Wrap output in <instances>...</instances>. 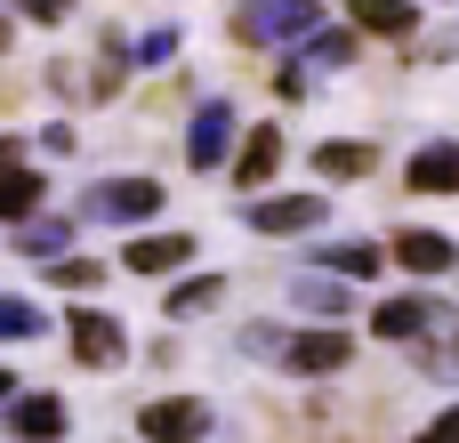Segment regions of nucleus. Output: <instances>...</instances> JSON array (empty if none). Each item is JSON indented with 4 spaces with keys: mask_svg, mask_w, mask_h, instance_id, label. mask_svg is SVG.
<instances>
[{
    "mask_svg": "<svg viewBox=\"0 0 459 443\" xmlns=\"http://www.w3.org/2000/svg\"><path fill=\"white\" fill-rule=\"evenodd\" d=\"M347 56H355V32H323V24H315V32H299V40L282 48L274 89H282V97H307V89H315L323 73H339Z\"/></svg>",
    "mask_w": 459,
    "mask_h": 443,
    "instance_id": "nucleus-1",
    "label": "nucleus"
},
{
    "mask_svg": "<svg viewBox=\"0 0 459 443\" xmlns=\"http://www.w3.org/2000/svg\"><path fill=\"white\" fill-rule=\"evenodd\" d=\"M161 178H97L89 194H81V226L97 218V226H137V218H161Z\"/></svg>",
    "mask_w": 459,
    "mask_h": 443,
    "instance_id": "nucleus-2",
    "label": "nucleus"
},
{
    "mask_svg": "<svg viewBox=\"0 0 459 443\" xmlns=\"http://www.w3.org/2000/svg\"><path fill=\"white\" fill-rule=\"evenodd\" d=\"M315 24H323V0H242L234 40H250V48H290V40L315 32Z\"/></svg>",
    "mask_w": 459,
    "mask_h": 443,
    "instance_id": "nucleus-3",
    "label": "nucleus"
},
{
    "mask_svg": "<svg viewBox=\"0 0 459 443\" xmlns=\"http://www.w3.org/2000/svg\"><path fill=\"white\" fill-rule=\"evenodd\" d=\"M347 355H355L347 323H315V331H282L274 339V363L299 371V379H331V371H347Z\"/></svg>",
    "mask_w": 459,
    "mask_h": 443,
    "instance_id": "nucleus-4",
    "label": "nucleus"
},
{
    "mask_svg": "<svg viewBox=\"0 0 459 443\" xmlns=\"http://www.w3.org/2000/svg\"><path fill=\"white\" fill-rule=\"evenodd\" d=\"M65 339H73V355H81L89 371H113V363H129V331H121L105 307H73V315H65Z\"/></svg>",
    "mask_w": 459,
    "mask_h": 443,
    "instance_id": "nucleus-5",
    "label": "nucleus"
},
{
    "mask_svg": "<svg viewBox=\"0 0 459 443\" xmlns=\"http://www.w3.org/2000/svg\"><path fill=\"white\" fill-rule=\"evenodd\" d=\"M137 436L145 443H202L210 436V404L202 395H153L137 412Z\"/></svg>",
    "mask_w": 459,
    "mask_h": 443,
    "instance_id": "nucleus-6",
    "label": "nucleus"
},
{
    "mask_svg": "<svg viewBox=\"0 0 459 443\" xmlns=\"http://www.w3.org/2000/svg\"><path fill=\"white\" fill-rule=\"evenodd\" d=\"M411 347H420V371H428V379H459V307H436V299H428Z\"/></svg>",
    "mask_w": 459,
    "mask_h": 443,
    "instance_id": "nucleus-7",
    "label": "nucleus"
},
{
    "mask_svg": "<svg viewBox=\"0 0 459 443\" xmlns=\"http://www.w3.org/2000/svg\"><path fill=\"white\" fill-rule=\"evenodd\" d=\"M226 153H234V105L226 97H202L194 121H186V161L194 169H218Z\"/></svg>",
    "mask_w": 459,
    "mask_h": 443,
    "instance_id": "nucleus-8",
    "label": "nucleus"
},
{
    "mask_svg": "<svg viewBox=\"0 0 459 443\" xmlns=\"http://www.w3.org/2000/svg\"><path fill=\"white\" fill-rule=\"evenodd\" d=\"M323 218H331L323 194H274V202H250V210H242L250 234H315Z\"/></svg>",
    "mask_w": 459,
    "mask_h": 443,
    "instance_id": "nucleus-9",
    "label": "nucleus"
},
{
    "mask_svg": "<svg viewBox=\"0 0 459 443\" xmlns=\"http://www.w3.org/2000/svg\"><path fill=\"white\" fill-rule=\"evenodd\" d=\"M226 161H234V186H266V178L282 169V121H258V129H242V145H234Z\"/></svg>",
    "mask_w": 459,
    "mask_h": 443,
    "instance_id": "nucleus-10",
    "label": "nucleus"
},
{
    "mask_svg": "<svg viewBox=\"0 0 459 443\" xmlns=\"http://www.w3.org/2000/svg\"><path fill=\"white\" fill-rule=\"evenodd\" d=\"M395 266H411V274H452L459 242L436 234V226H403V234H395Z\"/></svg>",
    "mask_w": 459,
    "mask_h": 443,
    "instance_id": "nucleus-11",
    "label": "nucleus"
},
{
    "mask_svg": "<svg viewBox=\"0 0 459 443\" xmlns=\"http://www.w3.org/2000/svg\"><path fill=\"white\" fill-rule=\"evenodd\" d=\"M8 436L56 443V436H65V404H56V395H8Z\"/></svg>",
    "mask_w": 459,
    "mask_h": 443,
    "instance_id": "nucleus-12",
    "label": "nucleus"
},
{
    "mask_svg": "<svg viewBox=\"0 0 459 443\" xmlns=\"http://www.w3.org/2000/svg\"><path fill=\"white\" fill-rule=\"evenodd\" d=\"M403 186L411 194H459V145H420L403 161Z\"/></svg>",
    "mask_w": 459,
    "mask_h": 443,
    "instance_id": "nucleus-13",
    "label": "nucleus"
},
{
    "mask_svg": "<svg viewBox=\"0 0 459 443\" xmlns=\"http://www.w3.org/2000/svg\"><path fill=\"white\" fill-rule=\"evenodd\" d=\"M186 258H194V242H186V234H137V242L121 250V266H129V274H178Z\"/></svg>",
    "mask_w": 459,
    "mask_h": 443,
    "instance_id": "nucleus-14",
    "label": "nucleus"
},
{
    "mask_svg": "<svg viewBox=\"0 0 459 443\" xmlns=\"http://www.w3.org/2000/svg\"><path fill=\"white\" fill-rule=\"evenodd\" d=\"M347 24L355 32H387V40H411L420 32V8L411 0H347Z\"/></svg>",
    "mask_w": 459,
    "mask_h": 443,
    "instance_id": "nucleus-15",
    "label": "nucleus"
},
{
    "mask_svg": "<svg viewBox=\"0 0 459 443\" xmlns=\"http://www.w3.org/2000/svg\"><path fill=\"white\" fill-rule=\"evenodd\" d=\"M290 299H299V315H315V323H347V307H355V291L331 282V274H299Z\"/></svg>",
    "mask_w": 459,
    "mask_h": 443,
    "instance_id": "nucleus-16",
    "label": "nucleus"
},
{
    "mask_svg": "<svg viewBox=\"0 0 459 443\" xmlns=\"http://www.w3.org/2000/svg\"><path fill=\"white\" fill-rule=\"evenodd\" d=\"M371 161H379V153H371L363 137H323V145H315V169H323V178H363Z\"/></svg>",
    "mask_w": 459,
    "mask_h": 443,
    "instance_id": "nucleus-17",
    "label": "nucleus"
},
{
    "mask_svg": "<svg viewBox=\"0 0 459 443\" xmlns=\"http://www.w3.org/2000/svg\"><path fill=\"white\" fill-rule=\"evenodd\" d=\"M40 194H48V186H40V169H24V161H16V169H0V218H8V226H16V218H32V210H40Z\"/></svg>",
    "mask_w": 459,
    "mask_h": 443,
    "instance_id": "nucleus-18",
    "label": "nucleus"
},
{
    "mask_svg": "<svg viewBox=\"0 0 459 443\" xmlns=\"http://www.w3.org/2000/svg\"><path fill=\"white\" fill-rule=\"evenodd\" d=\"M65 242H73V226H56V218H16V250L24 258H65Z\"/></svg>",
    "mask_w": 459,
    "mask_h": 443,
    "instance_id": "nucleus-19",
    "label": "nucleus"
},
{
    "mask_svg": "<svg viewBox=\"0 0 459 443\" xmlns=\"http://www.w3.org/2000/svg\"><path fill=\"white\" fill-rule=\"evenodd\" d=\"M218 291H226L218 274H186V282L169 291V315H178V323H186V315H210V307H218Z\"/></svg>",
    "mask_w": 459,
    "mask_h": 443,
    "instance_id": "nucleus-20",
    "label": "nucleus"
},
{
    "mask_svg": "<svg viewBox=\"0 0 459 443\" xmlns=\"http://www.w3.org/2000/svg\"><path fill=\"white\" fill-rule=\"evenodd\" d=\"M420 307H428V299H379L371 331H379V339H411V331H420Z\"/></svg>",
    "mask_w": 459,
    "mask_h": 443,
    "instance_id": "nucleus-21",
    "label": "nucleus"
},
{
    "mask_svg": "<svg viewBox=\"0 0 459 443\" xmlns=\"http://www.w3.org/2000/svg\"><path fill=\"white\" fill-rule=\"evenodd\" d=\"M323 266H331V274L371 282V274H379V250H371V242H339V250H323Z\"/></svg>",
    "mask_w": 459,
    "mask_h": 443,
    "instance_id": "nucleus-22",
    "label": "nucleus"
},
{
    "mask_svg": "<svg viewBox=\"0 0 459 443\" xmlns=\"http://www.w3.org/2000/svg\"><path fill=\"white\" fill-rule=\"evenodd\" d=\"M40 331H48V315L32 299H0V339H40Z\"/></svg>",
    "mask_w": 459,
    "mask_h": 443,
    "instance_id": "nucleus-23",
    "label": "nucleus"
},
{
    "mask_svg": "<svg viewBox=\"0 0 459 443\" xmlns=\"http://www.w3.org/2000/svg\"><path fill=\"white\" fill-rule=\"evenodd\" d=\"M129 56H137V65H169V56H178V24H153V32H137V40H129Z\"/></svg>",
    "mask_w": 459,
    "mask_h": 443,
    "instance_id": "nucleus-24",
    "label": "nucleus"
},
{
    "mask_svg": "<svg viewBox=\"0 0 459 443\" xmlns=\"http://www.w3.org/2000/svg\"><path fill=\"white\" fill-rule=\"evenodd\" d=\"M48 282H65V291H97L105 266H97V258H48Z\"/></svg>",
    "mask_w": 459,
    "mask_h": 443,
    "instance_id": "nucleus-25",
    "label": "nucleus"
},
{
    "mask_svg": "<svg viewBox=\"0 0 459 443\" xmlns=\"http://www.w3.org/2000/svg\"><path fill=\"white\" fill-rule=\"evenodd\" d=\"M16 8H24L32 24H65V16H73V0H16Z\"/></svg>",
    "mask_w": 459,
    "mask_h": 443,
    "instance_id": "nucleus-26",
    "label": "nucleus"
},
{
    "mask_svg": "<svg viewBox=\"0 0 459 443\" xmlns=\"http://www.w3.org/2000/svg\"><path fill=\"white\" fill-rule=\"evenodd\" d=\"M411 443H459V404L444 412V420H436V428H428V436H411Z\"/></svg>",
    "mask_w": 459,
    "mask_h": 443,
    "instance_id": "nucleus-27",
    "label": "nucleus"
},
{
    "mask_svg": "<svg viewBox=\"0 0 459 443\" xmlns=\"http://www.w3.org/2000/svg\"><path fill=\"white\" fill-rule=\"evenodd\" d=\"M16 161H24V145H16V137H0V169H16Z\"/></svg>",
    "mask_w": 459,
    "mask_h": 443,
    "instance_id": "nucleus-28",
    "label": "nucleus"
},
{
    "mask_svg": "<svg viewBox=\"0 0 459 443\" xmlns=\"http://www.w3.org/2000/svg\"><path fill=\"white\" fill-rule=\"evenodd\" d=\"M8 395H16V371H0V404H8Z\"/></svg>",
    "mask_w": 459,
    "mask_h": 443,
    "instance_id": "nucleus-29",
    "label": "nucleus"
},
{
    "mask_svg": "<svg viewBox=\"0 0 459 443\" xmlns=\"http://www.w3.org/2000/svg\"><path fill=\"white\" fill-rule=\"evenodd\" d=\"M0 48H8V32H0Z\"/></svg>",
    "mask_w": 459,
    "mask_h": 443,
    "instance_id": "nucleus-30",
    "label": "nucleus"
}]
</instances>
